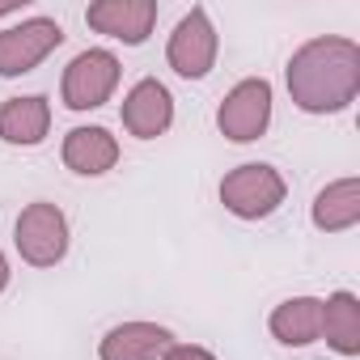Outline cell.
I'll list each match as a JSON object with an SVG mask.
<instances>
[{
  "instance_id": "cell-1",
  "label": "cell",
  "mask_w": 360,
  "mask_h": 360,
  "mask_svg": "<svg viewBox=\"0 0 360 360\" xmlns=\"http://www.w3.org/2000/svg\"><path fill=\"white\" fill-rule=\"evenodd\" d=\"M288 94L305 115H339L360 94V47L339 34L309 39L288 60Z\"/></svg>"
},
{
  "instance_id": "cell-2",
  "label": "cell",
  "mask_w": 360,
  "mask_h": 360,
  "mask_svg": "<svg viewBox=\"0 0 360 360\" xmlns=\"http://www.w3.org/2000/svg\"><path fill=\"white\" fill-rule=\"evenodd\" d=\"M288 187L276 165H263V161H246L238 169H229L221 178V204L225 212H233L238 221H263L271 217L280 204H284Z\"/></svg>"
},
{
  "instance_id": "cell-3",
  "label": "cell",
  "mask_w": 360,
  "mask_h": 360,
  "mask_svg": "<svg viewBox=\"0 0 360 360\" xmlns=\"http://www.w3.org/2000/svg\"><path fill=\"white\" fill-rule=\"evenodd\" d=\"M13 246L30 267H56L68 255V217L60 212V204L34 200L30 208H22L13 225Z\"/></svg>"
},
{
  "instance_id": "cell-4",
  "label": "cell",
  "mask_w": 360,
  "mask_h": 360,
  "mask_svg": "<svg viewBox=\"0 0 360 360\" xmlns=\"http://www.w3.org/2000/svg\"><path fill=\"white\" fill-rule=\"evenodd\" d=\"M123 68L115 60V51L106 47H89L81 51L68 68H64V81H60V94H64V106L68 110H98L110 102L115 85H119Z\"/></svg>"
},
{
  "instance_id": "cell-5",
  "label": "cell",
  "mask_w": 360,
  "mask_h": 360,
  "mask_svg": "<svg viewBox=\"0 0 360 360\" xmlns=\"http://www.w3.org/2000/svg\"><path fill=\"white\" fill-rule=\"evenodd\" d=\"M217 51H221V39H217V26L208 18L204 5H195L183 22L174 26L169 43H165V60L178 77H187V81H204L217 64Z\"/></svg>"
},
{
  "instance_id": "cell-6",
  "label": "cell",
  "mask_w": 360,
  "mask_h": 360,
  "mask_svg": "<svg viewBox=\"0 0 360 360\" xmlns=\"http://www.w3.org/2000/svg\"><path fill=\"white\" fill-rule=\"evenodd\" d=\"M267 123H271V81H267V77H246V81H238V85L225 94L221 110H217V127H221V136L233 140V144L259 140V136L267 131Z\"/></svg>"
},
{
  "instance_id": "cell-7",
  "label": "cell",
  "mask_w": 360,
  "mask_h": 360,
  "mask_svg": "<svg viewBox=\"0 0 360 360\" xmlns=\"http://www.w3.org/2000/svg\"><path fill=\"white\" fill-rule=\"evenodd\" d=\"M60 43H64V26L51 18H26L18 26H5L0 30V77L34 72Z\"/></svg>"
},
{
  "instance_id": "cell-8",
  "label": "cell",
  "mask_w": 360,
  "mask_h": 360,
  "mask_svg": "<svg viewBox=\"0 0 360 360\" xmlns=\"http://www.w3.org/2000/svg\"><path fill=\"white\" fill-rule=\"evenodd\" d=\"M85 22L106 39L140 47L157 26V0H94L85 9Z\"/></svg>"
},
{
  "instance_id": "cell-9",
  "label": "cell",
  "mask_w": 360,
  "mask_h": 360,
  "mask_svg": "<svg viewBox=\"0 0 360 360\" xmlns=\"http://www.w3.org/2000/svg\"><path fill=\"white\" fill-rule=\"evenodd\" d=\"M174 123V98L157 77H144L131 85V94L123 98V127L136 140H157L165 136Z\"/></svg>"
},
{
  "instance_id": "cell-10",
  "label": "cell",
  "mask_w": 360,
  "mask_h": 360,
  "mask_svg": "<svg viewBox=\"0 0 360 360\" xmlns=\"http://www.w3.org/2000/svg\"><path fill=\"white\" fill-rule=\"evenodd\" d=\"M169 343H174L169 326H157V322H119V326H110L102 335L98 360H157Z\"/></svg>"
},
{
  "instance_id": "cell-11",
  "label": "cell",
  "mask_w": 360,
  "mask_h": 360,
  "mask_svg": "<svg viewBox=\"0 0 360 360\" xmlns=\"http://www.w3.org/2000/svg\"><path fill=\"white\" fill-rule=\"evenodd\" d=\"M51 131V102L43 94H26V98H9L0 102V140L18 144V148H34L43 144Z\"/></svg>"
},
{
  "instance_id": "cell-12",
  "label": "cell",
  "mask_w": 360,
  "mask_h": 360,
  "mask_svg": "<svg viewBox=\"0 0 360 360\" xmlns=\"http://www.w3.org/2000/svg\"><path fill=\"white\" fill-rule=\"evenodd\" d=\"M64 165L81 178H98L106 169H115L119 161V140L106 131V127H72L64 136Z\"/></svg>"
},
{
  "instance_id": "cell-13",
  "label": "cell",
  "mask_w": 360,
  "mask_h": 360,
  "mask_svg": "<svg viewBox=\"0 0 360 360\" xmlns=\"http://www.w3.org/2000/svg\"><path fill=\"white\" fill-rule=\"evenodd\" d=\"M267 326L284 347H305V343L322 339V301L318 297H288L271 309Z\"/></svg>"
},
{
  "instance_id": "cell-14",
  "label": "cell",
  "mask_w": 360,
  "mask_h": 360,
  "mask_svg": "<svg viewBox=\"0 0 360 360\" xmlns=\"http://www.w3.org/2000/svg\"><path fill=\"white\" fill-rule=\"evenodd\" d=\"M314 225L322 233H347L360 221V178H339L314 195Z\"/></svg>"
},
{
  "instance_id": "cell-15",
  "label": "cell",
  "mask_w": 360,
  "mask_h": 360,
  "mask_svg": "<svg viewBox=\"0 0 360 360\" xmlns=\"http://www.w3.org/2000/svg\"><path fill=\"white\" fill-rule=\"evenodd\" d=\"M322 335L339 356H360V301H356V292H330L322 301Z\"/></svg>"
},
{
  "instance_id": "cell-16",
  "label": "cell",
  "mask_w": 360,
  "mask_h": 360,
  "mask_svg": "<svg viewBox=\"0 0 360 360\" xmlns=\"http://www.w3.org/2000/svg\"><path fill=\"white\" fill-rule=\"evenodd\" d=\"M161 360H217V356L208 347H200V343H169L161 352Z\"/></svg>"
},
{
  "instance_id": "cell-17",
  "label": "cell",
  "mask_w": 360,
  "mask_h": 360,
  "mask_svg": "<svg viewBox=\"0 0 360 360\" xmlns=\"http://www.w3.org/2000/svg\"><path fill=\"white\" fill-rule=\"evenodd\" d=\"M9 288V259H5V250H0V292Z\"/></svg>"
},
{
  "instance_id": "cell-18",
  "label": "cell",
  "mask_w": 360,
  "mask_h": 360,
  "mask_svg": "<svg viewBox=\"0 0 360 360\" xmlns=\"http://www.w3.org/2000/svg\"><path fill=\"white\" fill-rule=\"evenodd\" d=\"M13 13H22V5H0V18H13Z\"/></svg>"
}]
</instances>
